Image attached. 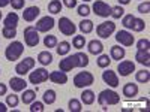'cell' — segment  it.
I'll return each instance as SVG.
<instances>
[{"instance_id": "obj_13", "label": "cell", "mask_w": 150, "mask_h": 112, "mask_svg": "<svg viewBox=\"0 0 150 112\" xmlns=\"http://www.w3.org/2000/svg\"><path fill=\"white\" fill-rule=\"evenodd\" d=\"M117 72L120 73V76H129L132 72H135V63L131 60H123L117 66Z\"/></svg>"}, {"instance_id": "obj_2", "label": "cell", "mask_w": 150, "mask_h": 112, "mask_svg": "<svg viewBox=\"0 0 150 112\" xmlns=\"http://www.w3.org/2000/svg\"><path fill=\"white\" fill-rule=\"evenodd\" d=\"M24 52V45L20 41H14L12 43H9L5 49V57L8 61H17Z\"/></svg>"}, {"instance_id": "obj_28", "label": "cell", "mask_w": 150, "mask_h": 112, "mask_svg": "<svg viewBox=\"0 0 150 112\" xmlns=\"http://www.w3.org/2000/svg\"><path fill=\"white\" fill-rule=\"evenodd\" d=\"M62 8H63V5H62L60 0H51V2L48 3V12H50V14H53V15L60 14Z\"/></svg>"}, {"instance_id": "obj_9", "label": "cell", "mask_w": 150, "mask_h": 112, "mask_svg": "<svg viewBox=\"0 0 150 112\" xmlns=\"http://www.w3.org/2000/svg\"><path fill=\"white\" fill-rule=\"evenodd\" d=\"M48 75H50L48 70H45L44 67H39V69L30 72V75H29V82L33 84V85L42 84V82H45V81L48 79Z\"/></svg>"}, {"instance_id": "obj_30", "label": "cell", "mask_w": 150, "mask_h": 112, "mask_svg": "<svg viewBox=\"0 0 150 112\" xmlns=\"http://www.w3.org/2000/svg\"><path fill=\"white\" fill-rule=\"evenodd\" d=\"M56 46H57V48H56V51H57V54H59V55H68V54H69V51H71V43H69V42H66V41L57 43Z\"/></svg>"}, {"instance_id": "obj_26", "label": "cell", "mask_w": 150, "mask_h": 112, "mask_svg": "<svg viewBox=\"0 0 150 112\" xmlns=\"http://www.w3.org/2000/svg\"><path fill=\"white\" fill-rule=\"evenodd\" d=\"M78 29L81 30L83 34H89V33H92L93 29H95V27H93V21H90V20H83V21L80 22Z\"/></svg>"}, {"instance_id": "obj_50", "label": "cell", "mask_w": 150, "mask_h": 112, "mask_svg": "<svg viewBox=\"0 0 150 112\" xmlns=\"http://www.w3.org/2000/svg\"><path fill=\"white\" fill-rule=\"evenodd\" d=\"M117 2H119L120 6H123V5H129V3H131V0H117Z\"/></svg>"}, {"instance_id": "obj_24", "label": "cell", "mask_w": 150, "mask_h": 112, "mask_svg": "<svg viewBox=\"0 0 150 112\" xmlns=\"http://www.w3.org/2000/svg\"><path fill=\"white\" fill-rule=\"evenodd\" d=\"M95 99H96V96L92 90H84L81 93V103H84V105H93Z\"/></svg>"}, {"instance_id": "obj_11", "label": "cell", "mask_w": 150, "mask_h": 112, "mask_svg": "<svg viewBox=\"0 0 150 112\" xmlns=\"http://www.w3.org/2000/svg\"><path fill=\"white\" fill-rule=\"evenodd\" d=\"M116 41H117L120 45H123V46H132L134 42H135L132 33H129L128 30H120V32H117V33H116Z\"/></svg>"}, {"instance_id": "obj_15", "label": "cell", "mask_w": 150, "mask_h": 112, "mask_svg": "<svg viewBox=\"0 0 150 112\" xmlns=\"http://www.w3.org/2000/svg\"><path fill=\"white\" fill-rule=\"evenodd\" d=\"M102 79H104L105 84H108L112 88L119 87V76H117V73L111 69H107L105 72H102Z\"/></svg>"}, {"instance_id": "obj_53", "label": "cell", "mask_w": 150, "mask_h": 112, "mask_svg": "<svg viewBox=\"0 0 150 112\" xmlns=\"http://www.w3.org/2000/svg\"><path fill=\"white\" fill-rule=\"evenodd\" d=\"M0 73H2V69H0Z\"/></svg>"}, {"instance_id": "obj_8", "label": "cell", "mask_w": 150, "mask_h": 112, "mask_svg": "<svg viewBox=\"0 0 150 112\" xmlns=\"http://www.w3.org/2000/svg\"><path fill=\"white\" fill-rule=\"evenodd\" d=\"M90 9L93 10L95 15L102 17V18H107V17H110V14H111V6H110L108 3L102 2V0H96Z\"/></svg>"}, {"instance_id": "obj_25", "label": "cell", "mask_w": 150, "mask_h": 112, "mask_svg": "<svg viewBox=\"0 0 150 112\" xmlns=\"http://www.w3.org/2000/svg\"><path fill=\"white\" fill-rule=\"evenodd\" d=\"M33 100H36V91L35 90H24L21 96V102L24 105H30Z\"/></svg>"}, {"instance_id": "obj_34", "label": "cell", "mask_w": 150, "mask_h": 112, "mask_svg": "<svg viewBox=\"0 0 150 112\" xmlns=\"http://www.w3.org/2000/svg\"><path fill=\"white\" fill-rule=\"evenodd\" d=\"M114 20H120L123 15H125V9H123V6H120V5H117V6H111V14H110Z\"/></svg>"}, {"instance_id": "obj_29", "label": "cell", "mask_w": 150, "mask_h": 112, "mask_svg": "<svg viewBox=\"0 0 150 112\" xmlns=\"http://www.w3.org/2000/svg\"><path fill=\"white\" fill-rule=\"evenodd\" d=\"M135 79H137V82H140V84H147L149 81H150V72L146 69H143V70H138L135 73Z\"/></svg>"}, {"instance_id": "obj_7", "label": "cell", "mask_w": 150, "mask_h": 112, "mask_svg": "<svg viewBox=\"0 0 150 112\" xmlns=\"http://www.w3.org/2000/svg\"><path fill=\"white\" fill-rule=\"evenodd\" d=\"M35 58L33 57H26L23 61H20V63L15 66V72L18 76H24L26 73H29L33 67H35Z\"/></svg>"}, {"instance_id": "obj_21", "label": "cell", "mask_w": 150, "mask_h": 112, "mask_svg": "<svg viewBox=\"0 0 150 112\" xmlns=\"http://www.w3.org/2000/svg\"><path fill=\"white\" fill-rule=\"evenodd\" d=\"M138 94V85L137 84H132V82H128L123 85V96H126L128 99H132Z\"/></svg>"}, {"instance_id": "obj_49", "label": "cell", "mask_w": 150, "mask_h": 112, "mask_svg": "<svg viewBox=\"0 0 150 112\" xmlns=\"http://www.w3.org/2000/svg\"><path fill=\"white\" fill-rule=\"evenodd\" d=\"M6 111H8V105L0 102V112H6Z\"/></svg>"}, {"instance_id": "obj_42", "label": "cell", "mask_w": 150, "mask_h": 112, "mask_svg": "<svg viewBox=\"0 0 150 112\" xmlns=\"http://www.w3.org/2000/svg\"><path fill=\"white\" fill-rule=\"evenodd\" d=\"M44 111V102L33 100L30 103V112H42Z\"/></svg>"}, {"instance_id": "obj_37", "label": "cell", "mask_w": 150, "mask_h": 112, "mask_svg": "<svg viewBox=\"0 0 150 112\" xmlns=\"http://www.w3.org/2000/svg\"><path fill=\"white\" fill-rule=\"evenodd\" d=\"M18 103H20V99H18L17 94H9V96H6V105H8L9 108H17Z\"/></svg>"}, {"instance_id": "obj_18", "label": "cell", "mask_w": 150, "mask_h": 112, "mask_svg": "<svg viewBox=\"0 0 150 112\" xmlns=\"http://www.w3.org/2000/svg\"><path fill=\"white\" fill-rule=\"evenodd\" d=\"M87 48H89V52L93 54V55H99V54H102L104 51V45L101 41H98V39H93L90 41L89 43H87Z\"/></svg>"}, {"instance_id": "obj_39", "label": "cell", "mask_w": 150, "mask_h": 112, "mask_svg": "<svg viewBox=\"0 0 150 112\" xmlns=\"http://www.w3.org/2000/svg\"><path fill=\"white\" fill-rule=\"evenodd\" d=\"M90 6L89 5H86V3H83V5H80V6H77V14L80 15V17H87L90 14Z\"/></svg>"}, {"instance_id": "obj_52", "label": "cell", "mask_w": 150, "mask_h": 112, "mask_svg": "<svg viewBox=\"0 0 150 112\" xmlns=\"http://www.w3.org/2000/svg\"><path fill=\"white\" fill-rule=\"evenodd\" d=\"M84 2H90V0H84Z\"/></svg>"}, {"instance_id": "obj_17", "label": "cell", "mask_w": 150, "mask_h": 112, "mask_svg": "<svg viewBox=\"0 0 150 112\" xmlns=\"http://www.w3.org/2000/svg\"><path fill=\"white\" fill-rule=\"evenodd\" d=\"M48 78L51 79L54 84H59V85H63L68 82V75L66 72H62V70H56V72H51L48 75Z\"/></svg>"}, {"instance_id": "obj_32", "label": "cell", "mask_w": 150, "mask_h": 112, "mask_svg": "<svg viewBox=\"0 0 150 112\" xmlns=\"http://www.w3.org/2000/svg\"><path fill=\"white\" fill-rule=\"evenodd\" d=\"M75 58H77L78 67H87V64H89V55L84 52H77L75 54Z\"/></svg>"}, {"instance_id": "obj_43", "label": "cell", "mask_w": 150, "mask_h": 112, "mask_svg": "<svg viewBox=\"0 0 150 112\" xmlns=\"http://www.w3.org/2000/svg\"><path fill=\"white\" fill-rule=\"evenodd\" d=\"M150 48V41L149 39H140L137 42V49L138 51H146V49Z\"/></svg>"}, {"instance_id": "obj_20", "label": "cell", "mask_w": 150, "mask_h": 112, "mask_svg": "<svg viewBox=\"0 0 150 112\" xmlns=\"http://www.w3.org/2000/svg\"><path fill=\"white\" fill-rule=\"evenodd\" d=\"M125 55H126V51H125V48H122L120 45H114V46H111L110 49V57L112 60H123Z\"/></svg>"}, {"instance_id": "obj_6", "label": "cell", "mask_w": 150, "mask_h": 112, "mask_svg": "<svg viewBox=\"0 0 150 112\" xmlns=\"http://www.w3.org/2000/svg\"><path fill=\"white\" fill-rule=\"evenodd\" d=\"M59 30L65 36H74L75 32H77V26H75L68 17H62L59 20Z\"/></svg>"}, {"instance_id": "obj_35", "label": "cell", "mask_w": 150, "mask_h": 112, "mask_svg": "<svg viewBox=\"0 0 150 112\" xmlns=\"http://www.w3.org/2000/svg\"><path fill=\"white\" fill-rule=\"evenodd\" d=\"M134 32H143L146 29V22L144 20L141 18H134V22H132V27H131Z\"/></svg>"}, {"instance_id": "obj_38", "label": "cell", "mask_w": 150, "mask_h": 112, "mask_svg": "<svg viewBox=\"0 0 150 112\" xmlns=\"http://www.w3.org/2000/svg\"><path fill=\"white\" fill-rule=\"evenodd\" d=\"M72 45H74V48H77V49L84 48V45H86V37H84V36H74Z\"/></svg>"}, {"instance_id": "obj_33", "label": "cell", "mask_w": 150, "mask_h": 112, "mask_svg": "<svg viewBox=\"0 0 150 112\" xmlns=\"http://www.w3.org/2000/svg\"><path fill=\"white\" fill-rule=\"evenodd\" d=\"M68 108H69L71 112H81L83 111L81 100H78V99H71L69 103H68Z\"/></svg>"}, {"instance_id": "obj_45", "label": "cell", "mask_w": 150, "mask_h": 112, "mask_svg": "<svg viewBox=\"0 0 150 112\" xmlns=\"http://www.w3.org/2000/svg\"><path fill=\"white\" fill-rule=\"evenodd\" d=\"M24 3H26V0H11V5L15 10H20L24 8Z\"/></svg>"}, {"instance_id": "obj_4", "label": "cell", "mask_w": 150, "mask_h": 112, "mask_svg": "<svg viewBox=\"0 0 150 112\" xmlns=\"http://www.w3.org/2000/svg\"><path fill=\"white\" fill-rule=\"evenodd\" d=\"M24 42H26L27 46L33 48V46H38L39 43V32H38L33 26H29L24 29Z\"/></svg>"}, {"instance_id": "obj_14", "label": "cell", "mask_w": 150, "mask_h": 112, "mask_svg": "<svg viewBox=\"0 0 150 112\" xmlns=\"http://www.w3.org/2000/svg\"><path fill=\"white\" fill-rule=\"evenodd\" d=\"M9 87L12 88V91L20 93V91H24L27 88V81L21 76H14L9 79Z\"/></svg>"}, {"instance_id": "obj_36", "label": "cell", "mask_w": 150, "mask_h": 112, "mask_svg": "<svg viewBox=\"0 0 150 112\" xmlns=\"http://www.w3.org/2000/svg\"><path fill=\"white\" fill-rule=\"evenodd\" d=\"M44 45H45V48H56V45H57V37L56 36H53V34H48V36H45L44 37Z\"/></svg>"}, {"instance_id": "obj_12", "label": "cell", "mask_w": 150, "mask_h": 112, "mask_svg": "<svg viewBox=\"0 0 150 112\" xmlns=\"http://www.w3.org/2000/svg\"><path fill=\"white\" fill-rule=\"evenodd\" d=\"M75 67H78L75 54L65 57L63 60H60V63H59V70H62V72H71V70L75 69Z\"/></svg>"}, {"instance_id": "obj_22", "label": "cell", "mask_w": 150, "mask_h": 112, "mask_svg": "<svg viewBox=\"0 0 150 112\" xmlns=\"http://www.w3.org/2000/svg\"><path fill=\"white\" fill-rule=\"evenodd\" d=\"M18 15L15 14V12H11V14H8L6 15V18H5V21H3V24H5V27H11V29H17V26H18Z\"/></svg>"}, {"instance_id": "obj_44", "label": "cell", "mask_w": 150, "mask_h": 112, "mask_svg": "<svg viewBox=\"0 0 150 112\" xmlns=\"http://www.w3.org/2000/svg\"><path fill=\"white\" fill-rule=\"evenodd\" d=\"M137 9H138V12H140V14H149V12H150V2L140 3Z\"/></svg>"}, {"instance_id": "obj_1", "label": "cell", "mask_w": 150, "mask_h": 112, "mask_svg": "<svg viewBox=\"0 0 150 112\" xmlns=\"http://www.w3.org/2000/svg\"><path fill=\"white\" fill-rule=\"evenodd\" d=\"M98 103L102 106V109L105 111L107 106H112V105H119L120 103V96L114 91V90H102L98 96Z\"/></svg>"}, {"instance_id": "obj_5", "label": "cell", "mask_w": 150, "mask_h": 112, "mask_svg": "<svg viewBox=\"0 0 150 112\" xmlns=\"http://www.w3.org/2000/svg\"><path fill=\"white\" fill-rule=\"evenodd\" d=\"M114 32H116V24L112 21H104L96 27V34L102 39H108Z\"/></svg>"}, {"instance_id": "obj_41", "label": "cell", "mask_w": 150, "mask_h": 112, "mask_svg": "<svg viewBox=\"0 0 150 112\" xmlns=\"http://www.w3.org/2000/svg\"><path fill=\"white\" fill-rule=\"evenodd\" d=\"M2 34H3V37H6V39H14V37L17 36V29L3 27V30H2Z\"/></svg>"}, {"instance_id": "obj_16", "label": "cell", "mask_w": 150, "mask_h": 112, "mask_svg": "<svg viewBox=\"0 0 150 112\" xmlns=\"http://www.w3.org/2000/svg\"><path fill=\"white\" fill-rule=\"evenodd\" d=\"M39 14H41V9L38 6H29V8L24 9V12H23V20L27 21V22H32V21H35L38 18Z\"/></svg>"}, {"instance_id": "obj_3", "label": "cell", "mask_w": 150, "mask_h": 112, "mask_svg": "<svg viewBox=\"0 0 150 112\" xmlns=\"http://www.w3.org/2000/svg\"><path fill=\"white\" fill-rule=\"evenodd\" d=\"M95 82V78L90 72H80L74 76V85L77 88H86Z\"/></svg>"}, {"instance_id": "obj_40", "label": "cell", "mask_w": 150, "mask_h": 112, "mask_svg": "<svg viewBox=\"0 0 150 112\" xmlns=\"http://www.w3.org/2000/svg\"><path fill=\"white\" fill-rule=\"evenodd\" d=\"M134 15L132 14H128V15H123L122 17V24H123V27L125 29H131L132 27V22H134Z\"/></svg>"}, {"instance_id": "obj_31", "label": "cell", "mask_w": 150, "mask_h": 112, "mask_svg": "<svg viewBox=\"0 0 150 112\" xmlns=\"http://www.w3.org/2000/svg\"><path fill=\"white\" fill-rule=\"evenodd\" d=\"M56 99H57V96H56L54 90H47L44 93V96H42V100H44L45 105H53L56 102Z\"/></svg>"}, {"instance_id": "obj_10", "label": "cell", "mask_w": 150, "mask_h": 112, "mask_svg": "<svg viewBox=\"0 0 150 112\" xmlns=\"http://www.w3.org/2000/svg\"><path fill=\"white\" fill-rule=\"evenodd\" d=\"M54 24H56V21H54V18L53 17H42L39 21L36 22V26H35V29L38 30V32H41V33H47V32H50L53 27H54Z\"/></svg>"}, {"instance_id": "obj_51", "label": "cell", "mask_w": 150, "mask_h": 112, "mask_svg": "<svg viewBox=\"0 0 150 112\" xmlns=\"http://www.w3.org/2000/svg\"><path fill=\"white\" fill-rule=\"evenodd\" d=\"M0 20H2V12H0Z\"/></svg>"}, {"instance_id": "obj_48", "label": "cell", "mask_w": 150, "mask_h": 112, "mask_svg": "<svg viewBox=\"0 0 150 112\" xmlns=\"http://www.w3.org/2000/svg\"><path fill=\"white\" fill-rule=\"evenodd\" d=\"M8 5H11V0H0V8H6Z\"/></svg>"}, {"instance_id": "obj_27", "label": "cell", "mask_w": 150, "mask_h": 112, "mask_svg": "<svg viewBox=\"0 0 150 112\" xmlns=\"http://www.w3.org/2000/svg\"><path fill=\"white\" fill-rule=\"evenodd\" d=\"M111 57L108 55V54H99V57H98V60H96V64L101 67V69H107L110 64H111Z\"/></svg>"}, {"instance_id": "obj_23", "label": "cell", "mask_w": 150, "mask_h": 112, "mask_svg": "<svg viewBox=\"0 0 150 112\" xmlns=\"http://www.w3.org/2000/svg\"><path fill=\"white\" fill-rule=\"evenodd\" d=\"M38 61L42 64V66H48L53 63V54L50 51H41L38 54Z\"/></svg>"}, {"instance_id": "obj_46", "label": "cell", "mask_w": 150, "mask_h": 112, "mask_svg": "<svg viewBox=\"0 0 150 112\" xmlns=\"http://www.w3.org/2000/svg\"><path fill=\"white\" fill-rule=\"evenodd\" d=\"M62 5L69 8V9H72V8H77L78 3H77V0H62Z\"/></svg>"}, {"instance_id": "obj_47", "label": "cell", "mask_w": 150, "mask_h": 112, "mask_svg": "<svg viewBox=\"0 0 150 112\" xmlns=\"http://www.w3.org/2000/svg\"><path fill=\"white\" fill-rule=\"evenodd\" d=\"M6 91H8V87H6L5 84L0 82V96H5V94H6Z\"/></svg>"}, {"instance_id": "obj_19", "label": "cell", "mask_w": 150, "mask_h": 112, "mask_svg": "<svg viewBox=\"0 0 150 112\" xmlns=\"http://www.w3.org/2000/svg\"><path fill=\"white\" fill-rule=\"evenodd\" d=\"M135 60L138 61L140 64L149 67L150 66V49H146V51H137Z\"/></svg>"}]
</instances>
